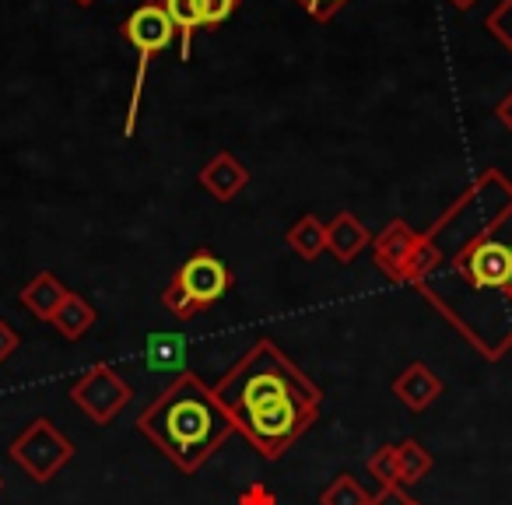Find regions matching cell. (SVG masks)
Returning a JSON list of instances; mask_svg holds the SVG:
<instances>
[{
  "label": "cell",
  "mask_w": 512,
  "mask_h": 505,
  "mask_svg": "<svg viewBox=\"0 0 512 505\" xmlns=\"http://www.w3.org/2000/svg\"><path fill=\"white\" fill-rule=\"evenodd\" d=\"M242 0H200V18H204V29L207 32H218L228 18L239 11Z\"/></svg>",
  "instance_id": "obj_22"
},
{
  "label": "cell",
  "mask_w": 512,
  "mask_h": 505,
  "mask_svg": "<svg viewBox=\"0 0 512 505\" xmlns=\"http://www.w3.org/2000/svg\"><path fill=\"white\" fill-rule=\"evenodd\" d=\"M95 320H99V313H95L92 302L78 292H67L64 306L57 309V316H53L50 323L57 327L60 337H67V341H81V337L95 327Z\"/></svg>",
  "instance_id": "obj_13"
},
{
  "label": "cell",
  "mask_w": 512,
  "mask_h": 505,
  "mask_svg": "<svg viewBox=\"0 0 512 505\" xmlns=\"http://www.w3.org/2000/svg\"><path fill=\"white\" fill-rule=\"evenodd\" d=\"M295 4H299L313 22H330V18H337L348 8L351 0H295Z\"/></svg>",
  "instance_id": "obj_23"
},
{
  "label": "cell",
  "mask_w": 512,
  "mask_h": 505,
  "mask_svg": "<svg viewBox=\"0 0 512 505\" xmlns=\"http://www.w3.org/2000/svg\"><path fill=\"white\" fill-rule=\"evenodd\" d=\"M414 505H418V502H414Z\"/></svg>",
  "instance_id": "obj_30"
},
{
  "label": "cell",
  "mask_w": 512,
  "mask_h": 505,
  "mask_svg": "<svg viewBox=\"0 0 512 505\" xmlns=\"http://www.w3.org/2000/svg\"><path fill=\"white\" fill-rule=\"evenodd\" d=\"M418 239H421V232H414L404 218L386 221L383 232L372 235V246H369L372 260H376V267L383 271L386 281H393V285H404L407 267H411L414 249H418Z\"/></svg>",
  "instance_id": "obj_6"
},
{
  "label": "cell",
  "mask_w": 512,
  "mask_h": 505,
  "mask_svg": "<svg viewBox=\"0 0 512 505\" xmlns=\"http://www.w3.org/2000/svg\"><path fill=\"white\" fill-rule=\"evenodd\" d=\"M365 467H369V474L379 481V488H383V484H397V446H379L376 453L365 460Z\"/></svg>",
  "instance_id": "obj_21"
},
{
  "label": "cell",
  "mask_w": 512,
  "mask_h": 505,
  "mask_svg": "<svg viewBox=\"0 0 512 505\" xmlns=\"http://www.w3.org/2000/svg\"><path fill=\"white\" fill-rule=\"evenodd\" d=\"M369 246H372V235L358 214L341 211L334 214V221H327V253L337 264H355Z\"/></svg>",
  "instance_id": "obj_10"
},
{
  "label": "cell",
  "mask_w": 512,
  "mask_h": 505,
  "mask_svg": "<svg viewBox=\"0 0 512 505\" xmlns=\"http://www.w3.org/2000/svg\"><path fill=\"white\" fill-rule=\"evenodd\" d=\"M64 299H67V288L53 271H39L36 278L18 292V302L43 323H50L53 316H57V309L64 306Z\"/></svg>",
  "instance_id": "obj_12"
},
{
  "label": "cell",
  "mask_w": 512,
  "mask_h": 505,
  "mask_svg": "<svg viewBox=\"0 0 512 505\" xmlns=\"http://www.w3.org/2000/svg\"><path fill=\"white\" fill-rule=\"evenodd\" d=\"M162 309L172 316V320H183V323H186V320H193L197 313H204V309H200L197 302H193V295L186 292V288L179 285L176 278H172L169 285L162 288Z\"/></svg>",
  "instance_id": "obj_19"
},
{
  "label": "cell",
  "mask_w": 512,
  "mask_h": 505,
  "mask_svg": "<svg viewBox=\"0 0 512 505\" xmlns=\"http://www.w3.org/2000/svg\"><path fill=\"white\" fill-rule=\"evenodd\" d=\"M320 505H369V491L358 484V477L341 474L320 491Z\"/></svg>",
  "instance_id": "obj_17"
},
{
  "label": "cell",
  "mask_w": 512,
  "mask_h": 505,
  "mask_svg": "<svg viewBox=\"0 0 512 505\" xmlns=\"http://www.w3.org/2000/svg\"><path fill=\"white\" fill-rule=\"evenodd\" d=\"M435 467L432 453L421 446L418 439H404L397 442V484H418L421 477H428V470Z\"/></svg>",
  "instance_id": "obj_16"
},
{
  "label": "cell",
  "mask_w": 512,
  "mask_h": 505,
  "mask_svg": "<svg viewBox=\"0 0 512 505\" xmlns=\"http://www.w3.org/2000/svg\"><path fill=\"white\" fill-rule=\"evenodd\" d=\"M11 460L32 477V481L46 484L74 460V442L53 425L50 418H36L15 435V442L8 446Z\"/></svg>",
  "instance_id": "obj_4"
},
{
  "label": "cell",
  "mask_w": 512,
  "mask_h": 505,
  "mask_svg": "<svg viewBox=\"0 0 512 505\" xmlns=\"http://www.w3.org/2000/svg\"><path fill=\"white\" fill-rule=\"evenodd\" d=\"M197 183H200V190L211 193L218 204H228V200H235L249 186V169L232 151H218V155L200 169Z\"/></svg>",
  "instance_id": "obj_9"
},
{
  "label": "cell",
  "mask_w": 512,
  "mask_h": 505,
  "mask_svg": "<svg viewBox=\"0 0 512 505\" xmlns=\"http://www.w3.org/2000/svg\"><path fill=\"white\" fill-rule=\"evenodd\" d=\"M176 281L193 295V302H197L200 309H207L232 288L235 278L225 260L214 257L211 249H193V257L176 271Z\"/></svg>",
  "instance_id": "obj_7"
},
{
  "label": "cell",
  "mask_w": 512,
  "mask_h": 505,
  "mask_svg": "<svg viewBox=\"0 0 512 505\" xmlns=\"http://www.w3.org/2000/svg\"><path fill=\"white\" fill-rule=\"evenodd\" d=\"M369 505H414V498L404 491V484H383V488L369 498Z\"/></svg>",
  "instance_id": "obj_24"
},
{
  "label": "cell",
  "mask_w": 512,
  "mask_h": 505,
  "mask_svg": "<svg viewBox=\"0 0 512 505\" xmlns=\"http://www.w3.org/2000/svg\"><path fill=\"white\" fill-rule=\"evenodd\" d=\"M488 362L512 351V179L484 169L421 232L407 281Z\"/></svg>",
  "instance_id": "obj_1"
},
{
  "label": "cell",
  "mask_w": 512,
  "mask_h": 505,
  "mask_svg": "<svg viewBox=\"0 0 512 505\" xmlns=\"http://www.w3.org/2000/svg\"><path fill=\"white\" fill-rule=\"evenodd\" d=\"M165 15H169L172 29H176L179 43V60H190L193 36L204 29V18H200V0H162Z\"/></svg>",
  "instance_id": "obj_14"
},
{
  "label": "cell",
  "mask_w": 512,
  "mask_h": 505,
  "mask_svg": "<svg viewBox=\"0 0 512 505\" xmlns=\"http://www.w3.org/2000/svg\"><path fill=\"white\" fill-rule=\"evenodd\" d=\"M18 344H22V337H18V330L11 327L8 320H0V365H4L11 355H15Z\"/></svg>",
  "instance_id": "obj_25"
},
{
  "label": "cell",
  "mask_w": 512,
  "mask_h": 505,
  "mask_svg": "<svg viewBox=\"0 0 512 505\" xmlns=\"http://www.w3.org/2000/svg\"><path fill=\"white\" fill-rule=\"evenodd\" d=\"M78 8H92V4H99V0H74Z\"/></svg>",
  "instance_id": "obj_29"
},
{
  "label": "cell",
  "mask_w": 512,
  "mask_h": 505,
  "mask_svg": "<svg viewBox=\"0 0 512 505\" xmlns=\"http://www.w3.org/2000/svg\"><path fill=\"white\" fill-rule=\"evenodd\" d=\"M71 400L78 404V411L95 425H109L116 421L134 400V386L113 369V365H92L85 376L74 379Z\"/></svg>",
  "instance_id": "obj_5"
},
{
  "label": "cell",
  "mask_w": 512,
  "mask_h": 505,
  "mask_svg": "<svg viewBox=\"0 0 512 505\" xmlns=\"http://www.w3.org/2000/svg\"><path fill=\"white\" fill-rule=\"evenodd\" d=\"M239 505H274V495L264 488V484H253V488L239 498Z\"/></svg>",
  "instance_id": "obj_26"
},
{
  "label": "cell",
  "mask_w": 512,
  "mask_h": 505,
  "mask_svg": "<svg viewBox=\"0 0 512 505\" xmlns=\"http://www.w3.org/2000/svg\"><path fill=\"white\" fill-rule=\"evenodd\" d=\"M183 337L179 334H155L148 341V362L151 369H172L183 362Z\"/></svg>",
  "instance_id": "obj_18"
},
{
  "label": "cell",
  "mask_w": 512,
  "mask_h": 505,
  "mask_svg": "<svg viewBox=\"0 0 512 505\" xmlns=\"http://www.w3.org/2000/svg\"><path fill=\"white\" fill-rule=\"evenodd\" d=\"M484 29L491 32V39H495L502 50L512 53V0H498L495 8L484 15Z\"/></svg>",
  "instance_id": "obj_20"
},
{
  "label": "cell",
  "mask_w": 512,
  "mask_h": 505,
  "mask_svg": "<svg viewBox=\"0 0 512 505\" xmlns=\"http://www.w3.org/2000/svg\"><path fill=\"white\" fill-rule=\"evenodd\" d=\"M137 432L183 474H197L235 432L232 418L197 372H179L137 418Z\"/></svg>",
  "instance_id": "obj_3"
},
{
  "label": "cell",
  "mask_w": 512,
  "mask_h": 505,
  "mask_svg": "<svg viewBox=\"0 0 512 505\" xmlns=\"http://www.w3.org/2000/svg\"><path fill=\"white\" fill-rule=\"evenodd\" d=\"M211 390L235 432L246 435L264 460H278L295 446L316 421L323 400L320 386L267 337L256 341Z\"/></svg>",
  "instance_id": "obj_2"
},
{
  "label": "cell",
  "mask_w": 512,
  "mask_h": 505,
  "mask_svg": "<svg viewBox=\"0 0 512 505\" xmlns=\"http://www.w3.org/2000/svg\"><path fill=\"white\" fill-rule=\"evenodd\" d=\"M446 4H449L453 11H470V8L477 4V0H446Z\"/></svg>",
  "instance_id": "obj_28"
},
{
  "label": "cell",
  "mask_w": 512,
  "mask_h": 505,
  "mask_svg": "<svg viewBox=\"0 0 512 505\" xmlns=\"http://www.w3.org/2000/svg\"><path fill=\"white\" fill-rule=\"evenodd\" d=\"M123 39L137 50V57H155V53L169 50L176 29H172L169 15H165L162 0H148L137 11H130V18L123 22Z\"/></svg>",
  "instance_id": "obj_8"
},
{
  "label": "cell",
  "mask_w": 512,
  "mask_h": 505,
  "mask_svg": "<svg viewBox=\"0 0 512 505\" xmlns=\"http://www.w3.org/2000/svg\"><path fill=\"white\" fill-rule=\"evenodd\" d=\"M393 393L407 411H425L439 400L442 393V379L428 369L425 362H411L397 379H393Z\"/></svg>",
  "instance_id": "obj_11"
},
{
  "label": "cell",
  "mask_w": 512,
  "mask_h": 505,
  "mask_svg": "<svg viewBox=\"0 0 512 505\" xmlns=\"http://www.w3.org/2000/svg\"><path fill=\"white\" fill-rule=\"evenodd\" d=\"M495 116H498V123H502V127L512 134V92L502 95V102L495 106Z\"/></svg>",
  "instance_id": "obj_27"
},
{
  "label": "cell",
  "mask_w": 512,
  "mask_h": 505,
  "mask_svg": "<svg viewBox=\"0 0 512 505\" xmlns=\"http://www.w3.org/2000/svg\"><path fill=\"white\" fill-rule=\"evenodd\" d=\"M285 239H288V246H292V253H299V257L309 260V264L327 253V225H323L316 214H302V218L288 228Z\"/></svg>",
  "instance_id": "obj_15"
}]
</instances>
